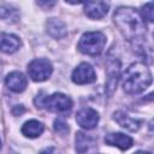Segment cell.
<instances>
[{
    "label": "cell",
    "instance_id": "8",
    "mask_svg": "<svg viewBox=\"0 0 154 154\" xmlns=\"http://www.w3.org/2000/svg\"><path fill=\"white\" fill-rule=\"evenodd\" d=\"M96 140L90 136L85 135L84 132L76 134V152L77 154H95L96 153Z\"/></svg>",
    "mask_w": 154,
    "mask_h": 154
},
{
    "label": "cell",
    "instance_id": "1",
    "mask_svg": "<svg viewBox=\"0 0 154 154\" xmlns=\"http://www.w3.org/2000/svg\"><path fill=\"white\" fill-rule=\"evenodd\" d=\"M113 20L122 35L132 45L143 42L147 26L142 14L136 8L129 6L118 7L113 14Z\"/></svg>",
    "mask_w": 154,
    "mask_h": 154
},
{
    "label": "cell",
    "instance_id": "9",
    "mask_svg": "<svg viewBox=\"0 0 154 154\" xmlns=\"http://www.w3.org/2000/svg\"><path fill=\"white\" fill-rule=\"evenodd\" d=\"M119 61L117 59L108 60L107 63V81H106V91L111 96L117 88L119 79Z\"/></svg>",
    "mask_w": 154,
    "mask_h": 154
},
{
    "label": "cell",
    "instance_id": "15",
    "mask_svg": "<svg viewBox=\"0 0 154 154\" xmlns=\"http://www.w3.org/2000/svg\"><path fill=\"white\" fill-rule=\"evenodd\" d=\"M22 42L19 40V37H17L16 35L12 34H1V51L4 53H13L16 52L19 47H20Z\"/></svg>",
    "mask_w": 154,
    "mask_h": 154
},
{
    "label": "cell",
    "instance_id": "20",
    "mask_svg": "<svg viewBox=\"0 0 154 154\" xmlns=\"http://www.w3.org/2000/svg\"><path fill=\"white\" fill-rule=\"evenodd\" d=\"M40 154H60V152L55 147H47L43 150H41Z\"/></svg>",
    "mask_w": 154,
    "mask_h": 154
},
{
    "label": "cell",
    "instance_id": "21",
    "mask_svg": "<svg viewBox=\"0 0 154 154\" xmlns=\"http://www.w3.org/2000/svg\"><path fill=\"white\" fill-rule=\"evenodd\" d=\"M152 100H154V93H152V94L147 95L146 97H143V101H152Z\"/></svg>",
    "mask_w": 154,
    "mask_h": 154
},
{
    "label": "cell",
    "instance_id": "17",
    "mask_svg": "<svg viewBox=\"0 0 154 154\" xmlns=\"http://www.w3.org/2000/svg\"><path fill=\"white\" fill-rule=\"evenodd\" d=\"M141 14H142L143 19L153 23L154 22V1H150V2L144 4L142 6Z\"/></svg>",
    "mask_w": 154,
    "mask_h": 154
},
{
    "label": "cell",
    "instance_id": "19",
    "mask_svg": "<svg viewBox=\"0 0 154 154\" xmlns=\"http://www.w3.org/2000/svg\"><path fill=\"white\" fill-rule=\"evenodd\" d=\"M54 130H55L58 134H60V135H66L70 129H69L67 123H66L64 119L57 118V119L54 120Z\"/></svg>",
    "mask_w": 154,
    "mask_h": 154
},
{
    "label": "cell",
    "instance_id": "2",
    "mask_svg": "<svg viewBox=\"0 0 154 154\" xmlns=\"http://www.w3.org/2000/svg\"><path fill=\"white\" fill-rule=\"evenodd\" d=\"M153 77L143 63L131 64L123 75V89L128 94H138L149 87Z\"/></svg>",
    "mask_w": 154,
    "mask_h": 154
},
{
    "label": "cell",
    "instance_id": "4",
    "mask_svg": "<svg viewBox=\"0 0 154 154\" xmlns=\"http://www.w3.org/2000/svg\"><path fill=\"white\" fill-rule=\"evenodd\" d=\"M106 45V36L100 31H89L82 35L78 42V49L87 55H99Z\"/></svg>",
    "mask_w": 154,
    "mask_h": 154
},
{
    "label": "cell",
    "instance_id": "16",
    "mask_svg": "<svg viewBox=\"0 0 154 154\" xmlns=\"http://www.w3.org/2000/svg\"><path fill=\"white\" fill-rule=\"evenodd\" d=\"M43 129L45 126L42 123H40L38 120L31 119L24 123V125L22 126V134L29 138H35L43 132Z\"/></svg>",
    "mask_w": 154,
    "mask_h": 154
},
{
    "label": "cell",
    "instance_id": "5",
    "mask_svg": "<svg viewBox=\"0 0 154 154\" xmlns=\"http://www.w3.org/2000/svg\"><path fill=\"white\" fill-rule=\"evenodd\" d=\"M53 66L48 59H35L28 65L29 77L35 82H43L49 78Z\"/></svg>",
    "mask_w": 154,
    "mask_h": 154
},
{
    "label": "cell",
    "instance_id": "3",
    "mask_svg": "<svg viewBox=\"0 0 154 154\" xmlns=\"http://www.w3.org/2000/svg\"><path fill=\"white\" fill-rule=\"evenodd\" d=\"M35 105L38 108H46L55 113H66L72 108L71 99L61 93H54L49 96H42V93H40L35 97Z\"/></svg>",
    "mask_w": 154,
    "mask_h": 154
},
{
    "label": "cell",
    "instance_id": "12",
    "mask_svg": "<svg viewBox=\"0 0 154 154\" xmlns=\"http://www.w3.org/2000/svg\"><path fill=\"white\" fill-rule=\"evenodd\" d=\"M105 142H106V144L114 146L122 150H125L132 146L134 141L131 137H129L128 135H124L122 132H112V134H107L105 136Z\"/></svg>",
    "mask_w": 154,
    "mask_h": 154
},
{
    "label": "cell",
    "instance_id": "13",
    "mask_svg": "<svg viewBox=\"0 0 154 154\" xmlns=\"http://www.w3.org/2000/svg\"><path fill=\"white\" fill-rule=\"evenodd\" d=\"M113 119H114L120 126H123L124 129H126V130H129V131H132V132L137 131V130L141 128V124H142L141 120L135 119V118H131L129 114H126V113L123 112V111H117V112H114Z\"/></svg>",
    "mask_w": 154,
    "mask_h": 154
},
{
    "label": "cell",
    "instance_id": "18",
    "mask_svg": "<svg viewBox=\"0 0 154 154\" xmlns=\"http://www.w3.org/2000/svg\"><path fill=\"white\" fill-rule=\"evenodd\" d=\"M0 14H1V18H2L4 20H10L8 18H11V23L16 22L17 18H18V12H17V10L11 8V7L7 8V7H5V6H1Z\"/></svg>",
    "mask_w": 154,
    "mask_h": 154
},
{
    "label": "cell",
    "instance_id": "11",
    "mask_svg": "<svg viewBox=\"0 0 154 154\" xmlns=\"http://www.w3.org/2000/svg\"><path fill=\"white\" fill-rule=\"evenodd\" d=\"M5 83L10 90H12L14 93H20L26 88L28 81H26V77L22 72L13 71V72L7 75Z\"/></svg>",
    "mask_w": 154,
    "mask_h": 154
},
{
    "label": "cell",
    "instance_id": "14",
    "mask_svg": "<svg viewBox=\"0 0 154 154\" xmlns=\"http://www.w3.org/2000/svg\"><path fill=\"white\" fill-rule=\"evenodd\" d=\"M46 28H47V32L54 38H63L67 34L66 25L64 24L63 20L58 18H49L46 23Z\"/></svg>",
    "mask_w": 154,
    "mask_h": 154
},
{
    "label": "cell",
    "instance_id": "6",
    "mask_svg": "<svg viewBox=\"0 0 154 154\" xmlns=\"http://www.w3.org/2000/svg\"><path fill=\"white\" fill-rule=\"evenodd\" d=\"M72 82L76 84H88L96 79L93 66L88 63H81L72 72Z\"/></svg>",
    "mask_w": 154,
    "mask_h": 154
},
{
    "label": "cell",
    "instance_id": "7",
    "mask_svg": "<svg viewBox=\"0 0 154 154\" xmlns=\"http://www.w3.org/2000/svg\"><path fill=\"white\" fill-rule=\"evenodd\" d=\"M76 122L81 128L85 130H91L99 123V114L93 108H82L76 114Z\"/></svg>",
    "mask_w": 154,
    "mask_h": 154
},
{
    "label": "cell",
    "instance_id": "10",
    "mask_svg": "<svg viewBox=\"0 0 154 154\" xmlns=\"http://www.w3.org/2000/svg\"><path fill=\"white\" fill-rule=\"evenodd\" d=\"M109 4L106 1H87L84 2V13L91 19L102 18L108 11Z\"/></svg>",
    "mask_w": 154,
    "mask_h": 154
},
{
    "label": "cell",
    "instance_id": "22",
    "mask_svg": "<svg viewBox=\"0 0 154 154\" xmlns=\"http://www.w3.org/2000/svg\"><path fill=\"white\" fill-rule=\"evenodd\" d=\"M134 154H150V153L144 152V150H138V152H136V153H134Z\"/></svg>",
    "mask_w": 154,
    "mask_h": 154
}]
</instances>
